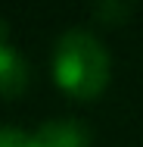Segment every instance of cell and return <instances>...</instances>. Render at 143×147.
<instances>
[{
	"instance_id": "obj_1",
	"label": "cell",
	"mask_w": 143,
	"mask_h": 147,
	"mask_svg": "<svg viewBox=\"0 0 143 147\" xmlns=\"http://www.w3.org/2000/svg\"><path fill=\"white\" fill-rule=\"evenodd\" d=\"M53 78L69 97L93 100L96 94H103L106 82H109V53H106V47L93 34H87L81 28L65 31L56 41Z\"/></svg>"
},
{
	"instance_id": "obj_2",
	"label": "cell",
	"mask_w": 143,
	"mask_h": 147,
	"mask_svg": "<svg viewBox=\"0 0 143 147\" xmlns=\"http://www.w3.org/2000/svg\"><path fill=\"white\" fill-rule=\"evenodd\" d=\"M31 147H90V135L78 119H53L31 135Z\"/></svg>"
},
{
	"instance_id": "obj_3",
	"label": "cell",
	"mask_w": 143,
	"mask_h": 147,
	"mask_svg": "<svg viewBox=\"0 0 143 147\" xmlns=\"http://www.w3.org/2000/svg\"><path fill=\"white\" fill-rule=\"evenodd\" d=\"M28 85V66L22 53L9 44H0V97H16Z\"/></svg>"
},
{
	"instance_id": "obj_4",
	"label": "cell",
	"mask_w": 143,
	"mask_h": 147,
	"mask_svg": "<svg viewBox=\"0 0 143 147\" xmlns=\"http://www.w3.org/2000/svg\"><path fill=\"white\" fill-rule=\"evenodd\" d=\"M0 147H31V138L22 131V128L3 125V128H0Z\"/></svg>"
},
{
	"instance_id": "obj_5",
	"label": "cell",
	"mask_w": 143,
	"mask_h": 147,
	"mask_svg": "<svg viewBox=\"0 0 143 147\" xmlns=\"http://www.w3.org/2000/svg\"><path fill=\"white\" fill-rule=\"evenodd\" d=\"M0 44H6V22L0 19Z\"/></svg>"
}]
</instances>
